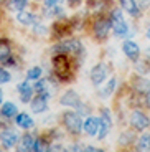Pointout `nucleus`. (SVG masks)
Returning <instances> with one entry per match:
<instances>
[{
	"label": "nucleus",
	"instance_id": "f257e3e1",
	"mask_svg": "<svg viewBox=\"0 0 150 152\" xmlns=\"http://www.w3.org/2000/svg\"><path fill=\"white\" fill-rule=\"evenodd\" d=\"M53 69L61 81H66L71 78V63H69L66 55L63 53H58L53 58Z\"/></svg>",
	"mask_w": 150,
	"mask_h": 152
},
{
	"label": "nucleus",
	"instance_id": "f03ea898",
	"mask_svg": "<svg viewBox=\"0 0 150 152\" xmlns=\"http://www.w3.org/2000/svg\"><path fill=\"white\" fill-rule=\"evenodd\" d=\"M109 20H111V27H112L114 33H116L117 37H125V35H127L129 25L124 20V15H122V12H120L119 8L112 10V15H111Z\"/></svg>",
	"mask_w": 150,
	"mask_h": 152
},
{
	"label": "nucleus",
	"instance_id": "7ed1b4c3",
	"mask_svg": "<svg viewBox=\"0 0 150 152\" xmlns=\"http://www.w3.org/2000/svg\"><path fill=\"white\" fill-rule=\"evenodd\" d=\"M63 124L71 134H79L83 129V121H81V116L74 111H68L63 114Z\"/></svg>",
	"mask_w": 150,
	"mask_h": 152
},
{
	"label": "nucleus",
	"instance_id": "20e7f679",
	"mask_svg": "<svg viewBox=\"0 0 150 152\" xmlns=\"http://www.w3.org/2000/svg\"><path fill=\"white\" fill-rule=\"evenodd\" d=\"M130 126L137 131H143L150 126V119L147 118L142 111H134L130 116Z\"/></svg>",
	"mask_w": 150,
	"mask_h": 152
},
{
	"label": "nucleus",
	"instance_id": "39448f33",
	"mask_svg": "<svg viewBox=\"0 0 150 152\" xmlns=\"http://www.w3.org/2000/svg\"><path fill=\"white\" fill-rule=\"evenodd\" d=\"M56 53H79L81 51V43L76 40V38H69V40H64L63 43L56 46Z\"/></svg>",
	"mask_w": 150,
	"mask_h": 152
},
{
	"label": "nucleus",
	"instance_id": "423d86ee",
	"mask_svg": "<svg viewBox=\"0 0 150 152\" xmlns=\"http://www.w3.org/2000/svg\"><path fill=\"white\" fill-rule=\"evenodd\" d=\"M111 126H112V122H111V114H109L107 109H104L102 111V116L99 118V131H98L99 139H104L107 136L109 131H111Z\"/></svg>",
	"mask_w": 150,
	"mask_h": 152
},
{
	"label": "nucleus",
	"instance_id": "0eeeda50",
	"mask_svg": "<svg viewBox=\"0 0 150 152\" xmlns=\"http://www.w3.org/2000/svg\"><path fill=\"white\" fill-rule=\"evenodd\" d=\"M107 73H109V68L104 65V63H99V65H96L92 68V71H91V81H92L94 84H101L102 81L107 78Z\"/></svg>",
	"mask_w": 150,
	"mask_h": 152
},
{
	"label": "nucleus",
	"instance_id": "6e6552de",
	"mask_svg": "<svg viewBox=\"0 0 150 152\" xmlns=\"http://www.w3.org/2000/svg\"><path fill=\"white\" fill-rule=\"evenodd\" d=\"M109 30H111V20L107 18H99L98 22L94 23V35L98 38H106L109 33Z\"/></svg>",
	"mask_w": 150,
	"mask_h": 152
},
{
	"label": "nucleus",
	"instance_id": "1a4fd4ad",
	"mask_svg": "<svg viewBox=\"0 0 150 152\" xmlns=\"http://www.w3.org/2000/svg\"><path fill=\"white\" fill-rule=\"evenodd\" d=\"M17 141H18V136H17L13 131H10V129H7V131H2L0 132V142H2V145H4L5 149H10V147H13V145L17 144Z\"/></svg>",
	"mask_w": 150,
	"mask_h": 152
},
{
	"label": "nucleus",
	"instance_id": "9d476101",
	"mask_svg": "<svg viewBox=\"0 0 150 152\" xmlns=\"http://www.w3.org/2000/svg\"><path fill=\"white\" fill-rule=\"evenodd\" d=\"M60 103L63 104V106H71V107H78L79 104H81V99H79L78 93L76 91H66L63 96H61Z\"/></svg>",
	"mask_w": 150,
	"mask_h": 152
},
{
	"label": "nucleus",
	"instance_id": "9b49d317",
	"mask_svg": "<svg viewBox=\"0 0 150 152\" xmlns=\"http://www.w3.org/2000/svg\"><path fill=\"white\" fill-rule=\"evenodd\" d=\"M46 101H48V96H45V94H38L36 98H33V99L30 101V107H31V111H33V113H36V114H40V113H43V111H46V107H48Z\"/></svg>",
	"mask_w": 150,
	"mask_h": 152
},
{
	"label": "nucleus",
	"instance_id": "f8f14e48",
	"mask_svg": "<svg viewBox=\"0 0 150 152\" xmlns=\"http://www.w3.org/2000/svg\"><path fill=\"white\" fill-rule=\"evenodd\" d=\"M122 50H124V53L127 55V56L130 58L132 61H137V60H139L140 48H139V45H137V43H134V42H124Z\"/></svg>",
	"mask_w": 150,
	"mask_h": 152
},
{
	"label": "nucleus",
	"instance_id": "ddd939ff",
	"mask_svg": "<svg viewBox=\"0 0 150 152\" xmlns=\"http://www.w3.org/2000/svg\"><path fill=\"white\" fill-rule=\"evenodd\" d=\"M18 94H20V99L23 103H30L31 101V94H33V88L26 83H20L18 84Z\"/></svg>",
	"mask_w": 150,
	"mask_h": 152
},
{
	"label": "nucleus",
	"instance_id": "4468645a",
	"mask_svg": "<svg viewBox=\"0 0 150 152\" xmlns=\"http://www.w3.org/2000/svg\"><path fill=\"white\" fill-rule=\"evenodd\" d=\"M84 131H86L87 136H96L98 131H99V119L89 116V118L86 119V122H84Z\"/></svg>",
	"mask_w": 150,
	"mask_h": 152
},
{
	"label": "nucleus",
	"instance_id": "2eb2a0df",
	"mask_svg": "<svg viewBox=\"0 0 150 152\" xmlns=\"http://www.w3.org/2000/svg\"><path fill=\"white\" fill-rule=\"evenodd\" d=\"M0 63H12V50L5 40H0Z\"/></svg>",
	"mask_w": 150,
	"mask_h": 152
},
{
	"label": "nucleus",
	"instance_id": "dca6fc26",
	"mask_svg": "<svg viewBox=\"0 0 150 152\" xmlns=\"http://www.w3.org/2000/svg\"><path fill=\"white\" fill-rule=\"evenodd\" d=\"M17 20H18L22 25H35V23L38 22L36 17H35L33 13H30V12H23V10H20L18 13H17Z\"/></svg>",
	"mask_w": 150,
	"mask_h": 152
},
{
	"label": "nucleus",
	"instance_id": "f3484780",
	"mask_svg": "<svg viewBox=\"0 0 150 152\" xmlns=\"http://www.w3.org/2000/svg\"><path fill=\"white\" fill-rule=\"evenodd\" d=\"M15 122L20 126V127H23V129H28V127H31V126H33V119H31L28 114H25V113L17 114Z\"/></svg>",
	"mask_w": 150,
	"mask_h": 152
},
{
	"label": "nucleus",
	"instance_id": "a211bd4d",
	"mask_svg": "<svg viewBox=\"0 0 150 152\" xmlns=\"http://www.w3.org/2000/svg\"><path fill=\"white\" fill-rule=\"evenodd\" d=\"M120 5L124 7L125 12H129L130 15H139V7L135 4V0H120Z\"/></svg>",
	"mask_w": 150,
	"mask_h": 152
},
{
	"label": "nucleus",
	"instance_id": "6ab92c4d",
	"mask_svg": "<svg viewBox=\"0 0 150 152\" xmlns=\"http://www.w3.org/2000/svg\"><path fill=\"white\" fill-rule=\"evenodd\" d=\"M17 106L13 103H5L2 104V116H5V118H13V116H17Z\"/></svg>",
	"mask_w": 150,
	"mask_h": 152
},
{
	"label": "nucleus",
	"instance_id": "aec40b11",
	"mask_svg": "<svg viewBox=\"0 0 150 152\" xmlns=\"http://www.w3.org/2000/svg\"><path fill=\"white\" fill-rule=\"evenodd\" d=\"M35 142H36V137L30 136V134H25V136L22 137V147L26 149V151H31V152H33Z\"/></svg>",
	"mask_w": 150,
	"mask_h": 152
},
{
	"label": "nucleus",
	"instance_id": "412c9836",
	"mask_svg": "<svg viewBox=\"0 0 150 152\" xmlns=\"http://www.w3.org/2000/svg\"><path fill=\"white\" fill-rule=\"evenodd\" d=\"M137 147H139V151H142V152H149L150 151V134H143V136L140 137L139 142H137Z\"/></svg>",
	"mask_w": 150,
	"mask_h": 152
},
{
	"label": "nucleus",
	"instance_id": "4be33fe9",
	"mask_svg": "<svg viewBox=\"0 0 150 152\" xmlns=\"http://www.w3.org/2000/svg\"><path fill=\"white\" fill-rule=\"evenodd\" d=\"M33 152H50V144H48V141H45V139H36Z\"/></svg>",
	"mask_w": 150,
	"mask_h": 152
},
{
	"label": "nucleus",
	"instance_id": "5701e85b",
	"mask_svg": "<svg viewBox=\"0 0 150 152\" xmlns=\"http://www.w3.org/2000/svg\"><path fill=\"white\" fill-rule=\"evenodd\" d=\"M114 88H116V80H114V78H111V81H109V83L106 84L104 88H102L101 96H102V98H107V96H111V94H112V91H114Z\"/></svg>",
	"mask_w": 150,
	"mask_h": 152
},
{
	"label": "nucleus",
	"instance_id": "b1692460",
	"mask_svg": "<svg viewBox=\"0 0 150 152\" xmlns=\"http://www.w3.org/2000/svg\"><path fill=\"white\" fill-rule=\"evenodd\" d=\"M104 5H106V0H87V7H89V10H92V12L102 10Z\"/></svg>",
	"mask_w": 150,
	"mask_h": 152
},
{
	"label": "nucleus",
	"instance_id": "393cba45",
	"mask_svg": "<svg viewBox=\"0 0 150 152\" xmlns=\"http://www.w3.org/2000/svg\"><path fill=\"white\" fill-rule=\"evenodd\" d=\"M40 76H42V68L35 66V68L28 69V73H26V80H28V81H35V80H38Z\"/></svg>",
	"mask_w": 150,
	"mask_h": 152
},
{
	"label": "nucleus",
	"instance_id": "a878e982",
	"mask_svg": "<svg viewBox=\"0 0 150 152\" xmlns=\"http://www.w3.org/2000/svg\"><path fill=\"white\" fill-rule=\"evenodd\" d=\"M26 2H28V0H12V8H13V10H17V12H20V10H23V8H25Z\"/></svg>",
	"mask_w": 150,
	"mask_h": 152
},
{
	"label": "nucleus",
	"instance_id": "bb28decb",
	"mask_svg": "<svg viewBox=\"0 0 150 152\" xmlns=\"http://www.w3.org/2000/svg\"><path fill=\"white\" fill-rule=\"evenodd\" d=\"M12 80V76H10V73L7 71V69H0V84L2 83H8V81Z\"/></svg>",
	"mask_w": 150,
	"mask_h": 152
},
{
	"label": "nucleus",
	"instance_id": "cd10ccee",
	"mask_svg": "<svg viewBox=\"0 0 150 152\" xmlns=\"http://www.w3.org/2000/svg\"><path fill=\"white\" fill-rule=\"evenodd\" d=\"M56 5H58V0H45V7H48V8H53Z\"/></svg>",
	"mask_w": 150,
	"mask_h": 152
},
{
	"label": "nucleus",
	"instance_id": "c85d7f7f",
	"mask_svg": "<svg viewBox=\"0 0 150 152\" xmlns=\"http://www.w3.org/2000/svg\"><path fill=\"white\" fill-rule=\"evenodd\" d=\"M50 152H69L68 149H63L61 145H55L53 149H50Z\"/></svg>",
	"mask_w": 150,
	"mask_h": 152
},
{
	"label": "nucleus",
	"instance_id": "c756f323",
	"mask_svg": "<svg viewBox=\"0 0 150 152\" xmlns=\"http://www.w3.org/2000/svg\"><path fill=\"white\" fill-rule=\"evenodd\" d=\"M83 152H104V151H102V149H98V147H91L89 145V147H86Z\"/></svg>",
	"mask_w": 150,
	"mask_h": 152
},
{
	"label": "nucleus",
	"instance_id": "7c9ffc66",
	"mask_svg": "<svg viewBox=\"0 0 150 152\" xmlns=\"http://www.w3.org/2000/svg\"><path fill=\"white\" fill-rule=\"evenodd\" d=\"M145 103H147V106L150 107V89L147 91V96H145Z\"/></svg>",
	"mask_w": 150,
	"mask_h": 152
},
{
	"label": "nucleus",
	"instance_id": "2f4dec72",
	"mask_svg": "<svg viewBox=\"0 0 150 152\" xmlns=\"http://www.w3.org/2000/svg\"><path fill=\"white\" fill-rule=\"evenodd\" d=\"M79 2H81V0H69V5H73V7H74V5H78Z\"/></svg>",
	"mask_w": 150,
	"mask_h": 152
},
{
	"label": "nucleus",
	"instance_id": "473e14b6",
	"mask_svg": "<svg viewBox=\"0 0 150 152\" xmlns=\"http://www.w3.org/2000/svg\"><path fill=\"white\" fill-rule=\"evenodd\" d=\"M17 152H31V151H26V149H23L22 145H20V149H18V151H17Z\"/></svg>",
	"mask_w": 150,
	"mask_h": 152
},
{
	"label": "nucleus",
	"instance_id": "72a5a7b5",
	"mask_svg": "<svg viewBox=\"0 0 150 152\" xmlns=\"http://www.w3.org/2000/svg\"><path fill=\"white\" fill-rule=\"evenodd\" d=\"M147 37L150 38V28H149V30H147Z\"/></svg>",
	"mask_w": 150,
	"mask_h": 152
},
{
	"label": "nucleus",
	"instance_id": "f704fd0d",
	"mask_svg": "<svg viewBox=\"0 0 150 152\" xmlns=\"http://www.w3.org/2000/svg\"><path fill=\"white\" fill-rule=\"evenodd\" d=\"M0 103H2V91H0Z\"/></svg>",
	"mask_w": 150,
	"mask_h": 152
},
{
	"label": "nucleus",
	"instance_id": "c9c22d12",
	"mask_svg": "<svg viewBox=\"0 0 150 152\" xmlns=\"http://www.w3.org/2000/svg\"><path fill=\"white\" fill-rule=\"evenodd\" d=\"M0 152H4V151H2V149H0Z\"/></svg>",
	"mask_w": 150,
	"mask_h": 152
}]
</instances>
